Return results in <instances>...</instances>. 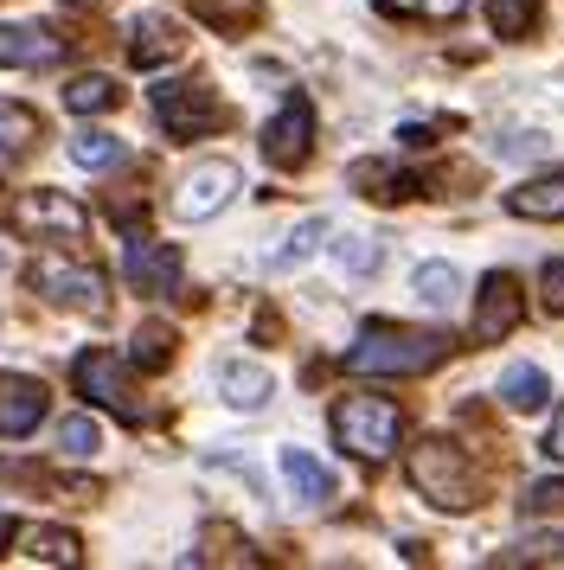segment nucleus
<instances>
[{
	"label": "nucleus",
	"mask_w": 564,
	"mask_h": 570,
	"mask_svg": "<svg viewBox=\"0 0 564 570\" xmlns=\"http://www.w3.org/2000/svg\"><path fill=\"white\" fill-rule=\"evenodd\" d=\"M443 360H449V334H436V327H398V321H372L347 346V372H359V379H424Z\"/></svg>",
	"instance_id": "1"
},
{
	"label": "nucleus",
	"mask_w": 564,
	"mask_h": 570,
	"mask_svg": "<svg viewBox=\"0 0 564 570\" xmlns=\"http://www.w3.org/2000/svg\"><path fill=\"white\" fill-rule=\"evenodd\" d=\"M328 423H333V442H340L353 462H366V468L391 462V449H398V436H405V411H398L391 397H372V391L340 397Z\"/></svg>",
	"instance_id": "2"
},
{
	"label": "nucleus",
	"mask_w": 564,
	"mask_h": 570,
	"mask_svg": "<svg viewBox=\"0 0 564 570\" xmlns=\"http://www.w3.org/2000/svg\"><path fill=\"white\" fill-rule=\"evenodd\" d=\"M405 474H410V488L424 493L430 507H443V513H468L475 507V468H468V455H461L456 442H417L405 455Z\"/></svg>",
	"instance_id": "3"
},
{
	"label": "nucleus",
	"mask_w": 564,
	"mask_h": 570,
	"mask_svg": "<svg viewBox=\"0 0 564 570\" xmlns=\"http://www.w3.org/2000/svg\"><path fill=\"white\" fill-rule=\"evenodd\" d=\"M71 385H77V397H90L97 411H116L123 423H142V416H148L142 391H135V379H128V365L116 360L109 346H90V353H77Z\"/></svg>",
	"instance_id": "4"
},
{
	"label": "nucleus",
	"mask_w": 564,
	"mask_h": 570,
	"mask_svg": "<svg viewBox=\"0 0 564 570\" xmlns=\"http://www.w3.org/2000/svg\"><path fill=\"white\" fill-rule=\"evenodd\" d=\"M32 295H46L51 308H71V314H103L109 308V283H103L90 263H65V257H39L26 269Z\"/></svg>",
	"instance_id": "5"
},
{
	"label": "nucleus",
	"mask_w": 564,
	"mask_h": 570,
	"mask_svg": "<svg viewBox=\"0 0 564 570\" xmlns=\"http://www.w3.org/2000/svg\"><path fill=\"white\" fill-rule=\"evenodd\" d=\"M13 232L39 237V244H77V237L90 232V212L77 206L71 193L39 186V193H20V199H13Z\"/></svg>",
	"instance_id": "6"
},
{
	"label": "nucleus",
	"mask_w": 564,
	"mask_h": 570,
	"mask_svg": "<svg viewBox=\"0 0 564 570\" xmlns=\"http://www.w3.org/2000/svg\"><path fill=\"white\" fill-rule=\"evenodd\" d=\"M237 186L244 180H237L231 160H200V167L174 186V218L179 225H205V218H218V212L237 199Z\"/></svg>",
	"instance_id": "7"
},
{
	"label": "nucleus",
	"mask_w": 564,
	"mask_h": 570,
	"mask_svg": "<svg viewBox=\"0 0 564 570\" xmlns=\"http://www.w3.org/2000/svg\"><path fill=\"white\" fill-rule=\"evenodd\" d=\"M154 116L167 122V135L200 141V135H212L225 122V104H218L205 83H161V90H154Z\"/></svg>",
	"instance_id": "8"
},
{
	"label": "nucleus",
	"mask_w": 564,
	"mask_h": 570,
	"mask_svg": "<svg viewBox=\"0 0 564 570\" xmlns=\"http://www.w3.org/2000/svg\"><path fill=\"white\" fill-rule=\"evenodd\" d=\"M308 148H314V104L295 90V97L263 122V160H270V167H302Z\"/></svg>",
	"instance_id": "9"
},
{
	"label": "nucleus",
	"mask_w": 564,
	"mask_h": 570,
	"mask_svg": "<svg viewBox=\"0 0 564 570\" xmlns=\"http://www.w3.org/2000/svg\"><path fill=\"white\" fill-rule=\"evenodd\" d=\"M519 314H526V302H519V276L494 269V276L482 283V295H475L468 340H475V346H494V340H507L513 327H519Z\"/></svg>",
	"instance_id": "10"
},
{
	"label": "nucleus",
	"mask_w": 564,
	"mask_h": 570,
	"mask_svg": "<svg viewBox=\"0 0 564 570\" xmlns=\"http://www.w3.org/2000/svg\"><path fill=\"white\" fill-rule=\"evenodd\" d=\"M51 411V391L32 372H0V436H32Z\"/></svg>",
	"instance_id": "11"
},
{
	"label": "nucleus",
	"mask_w": 564,
	"mask_h": 570,
	"mask_svg": "<svg viewBox=\"0 0 564 570\" xmlns=\"http://www.w3.org/2000/svg\"><path fill=\"white\" fill-rule=\"evenodd\" d=\"M65 58V39L39 20H20V27H0V65L7 71H51Z\"/></svg>",
	"instance_id": "12"
},
{
	"label": "nucleus",
	"mask_w": 564,
	"mask_h": 570,
	"mask_svg": "<svg viewBox=\"0 0 564 570\" xmlns=\"http://www.w3.org/2000/svg\"><path fill=\"white\" fill-rule=\"evenodd\" d=\"M123 276L128 288H142V295H174L179 288V250L174 244H148V237H135L123 257Z\"/></svg>",
	"instance_id": "13"
},
{
	"label": "nucleus",
	"mask_w": 564,
	"mask_h": 570,
	"mask_svg": "<svg viewBox=\"0 0 564 570\" xmlns=\"http://www.w3.org/2000/svg\"><path fill=\"white\" fill-rule=\"evenodd\" d=\"M179 52H186V32H179L167 13H135V20H128V58H135L142 71L174 65Z\"/></svg>",
	"instance_id": "14"
},
{
	"label": "nucleus",
	"mask_w": 564,
	"mask_h": 570,
	"mask_svg": "<svg viewBox=\"0 0 564 570\" xmlns=\"http://www.w3.org/2000/svg\"><path fill=\"white\" fill-rule=\"evenodd\" d=\"M270 391H276L270 365H256V360H225L218 365V397H225L231 411H263Z\"/></svg>",
	"instance_id": "15"
},
{
	"label": "nucleus",
	"mask_w": 564,
	"mask_h": 570,
	"mask_svg": "<svg viewBox=\"0 0 564 570\" xmlns=\"http://www.w3.org/2000/svg\"><path fill=\"white\" fill-rule=\"evenodd\" d=\"M276 468H282V481H289V493H295L302 507H328V500H333V474L314 462L308 449H282Z\"/></svg>",
	"instance_id": "16"
},
{
	"label": "nucleus",
	"mask_w": 564,
	"mask_h": 570,
	"mask_svg": "<svg viewBox=\"0 0 564 570\" xmlns=\"http://www.w3.org/2000/svg\"><path fill=\"white\" fill-rule=\"evenodd\" d=\"M513 218H564V167L558 174H538V180H519L507 193Z\"/></svg>",
	"instance_id": "17"
},
{
	"label": "nucleus",
	"mask_w": 564,
	"mask_h": 570,
	"mask_svg": "<svg viewBox=\"0 0 564 570\" xmlns=\"http://www.w3.org/2000/svg\"><path fill=\"white\" fill-rule=\"evenodd\" d=\"M500 397H507V411L533 416V411L552 404V379H545L538 365H507V372H500Z\"/></svg>",
	"instance_id": "18"
},
{
	"label": "nucleus",
	"mask_w": 564,
	"mask_h": 570,
	"mask_svg": "<svg viewBox=\"0 0 564 570\" xmlns=\"http://www.w3.org/2000/svg\"><path fill=\"white\" fill-rule=\"evenodd\" d=\"M353 186L366 193V199H379V206H398V199H410V193H417V180H410L405 167H385V160H359Z\"/></svg>",
	"instance_id": "19"
},
{
	"label": "nucleus",
	"mask_w": 564,
	"mask_h": 570,
	"mask_svg": "<svg viewBox=\"0 0 564 570\" xmlns=\"http://www.w3.org/2000/svg\"><path fill=\"white\" fill-rule=\"evenodd\" d=\"M410 288H417V302H424V308H456V302H461V269H456V263H417Z\"/></svg>",
	"instance_id": "20"
},
{
	"label": "nucleus",
	"mask_w": 564,
	"mask_h": 570,
	"mask_svg": "<svg viewBox=\"0 0 564 570\" xmlns=\"http://www.w3.org/2000/svg\"><path fill=\"white\" fill-rule=\"evenodd\" d=\"M123 104V90H116V78H103V71H84V78L65 83V109L71 116H103V109Z\"/></svg>",
	"instance_id": "21"
},
{
	"label": "nucleus",
	"mask_w": 564,
	"mask_h": 570,
	"mask_svg": "<svg viewBox=\"0 0 564 570\" xmlns=\"http://www.w3.org/2000/svg\"><path fill=\"white\" fill-rule=\"evenodd\" d=\"M328 237H333V225L321 218V212H314V218H302L295 232L282 237V250L270 257V269H295V263H308L314 250H321V244H328Z\"/></svg>",
	"instance_id": "22"
},
{
	"label": "nucleus",
	"mask_w": 564,
	"mask_h": 570,
	"mask_svg": "<svg viewBox=\"0 0 564 570\" xmlns=\"http://www.w3.org/2000/svg\"><path fill=\"white\" fill-rule=\"evenodd\" d=\"M32 141H39V116L26 104H0V160L32 155Z\"/></svg>",
	"instance_id": "23"
},
{
	"label": "nucleus",
	"mask_w": 564,
	"mask_h": 570,
	"mask_svg": "<svg viewBox=\"0 0 564 570\" xmlns=\"http://www.w3.org/2000/svg\"><path fill=\"white\" fill-rule=\"evenodd\" d=\"M333 263H340V276H372V269L385 263V250H379V237L340 232V237H333Z\"/></svg>",
	"instance_id": "24"
},
{
	"label": "nucleus",
	"mask_w": 564,
	"mask_h": 570,
	"mask_svg": "<svg viewBox=\"0 0 564 570\" xmlns=\"http://www.w3.org/2000/svg\"><path fill=\"white\" fill-rule=\"evenodd\" d=\"M128 148L116 141V135H103V129H77L71 135V160L84 167V174H103V167H116Z\"/></svg>",
	"instance_id": "25"
},
{
	"label": "nucleus",
	"mask_w": 564,
	"mask_h": 570,
	"mask_svg": "<svg viewBox=\"0 0 564 570\" xmlns=\"http://www.w3.org/2000/svg\"><path fill=\"white\" fill-rule=\"evenodd\" d=\"M500 564H513V570H526V564H564V525H558V532H533V539L507 544V551H500Z\"/></svg>",
	"instance_id": "26"
},
{
	"label": "nucleus",
	"mask_w": 564,
	"mask_h": 570,
	"mask_svg": "<svg viewBox=\"0 0 564 570\" xmlns=\"http://www.w3.org/2000/svg\"><path fill=\"white\" fill-rule=\"evenodd\" d=\"M26 558L32 564H77V539L58 525H39V532H26Z\"/></svg>",
	"instance_id": "27"
},
{
	"label": "nucleus",
	"mask_w": 564,
	"mask_h": 570,
	"mask_svg": "<svg viewBox=\"0 0 564 570\" xmlns=\"http://www.w3.org/2000/svg\"><path fill=\"white\" fill-rule=\"evenodd\" d=\"M58 449H65L71 462H84V455H97V449H103V430H97V416L71 411L65 423H58Z\"/></svg>",
	"instance_id": "28"
},
{
	"label": "nucleus",
	"mask_w": 564,
	"mask_h": 570,
	"mask_svg": "<svg viewBox=\"0 0 564 570\" xmlns=\"http://www.w3.org/2000/svg\"><path fill=\"white\" fill-rule=\"evenodd\" d=\"M533 7L538 0H487V27L500 39H526L533 32Z\"/></svg>",
	"instance_id": "29"
},
{
	"label": "nucleus",
	"mask_w": 564,
	"mask_h": 570,
	"mask_svg": "<svg viewBox=\"0 0 564 570\" xmlns=\"http://www.w3.org/2000/svg\"><path fill=\"white\" fill-rule=\"evenodd\" d=\"M385 13H398V20H461L468 13V0H379Z\"/></svg>",
	"instance_id": "30"
},
{
	"label": "nucleus",
	"mask_w": 564,
	"mask_h": 570,
	"mask_svg": "<svg viewBox=\"0 0 564 570\" xmlns=\"http://www.w3.org/2000/svg\"><path fill=\"white\" fill-rule=\"evenodd\" d=\"M167 360H174V334H167L161 321H148V327L135 334V365H148V372H161Z\"/></svg>",
	"instance_id": "31"
},
{
	"label": "nucleus",
	"mask_w": 564,
	"mask_h": 570,
	"mask_svg": "<svg viewBox=\"0 0 564 570\" xmlns=\"http://www.w3.org/2000/svg\"><path fill=\"white\" fill-rule=\"evenodd\" d=\"M538 308L564 314V257H552L545 269H538Z\"/></svg>",
	"instance_id": "32"
},
{
	"label": "nucleus",
	"mask_w": 564,
	"mask_h": 570,
	"mask_svg": "<svg viewBox=\"0 0 564 570\" xmlns=\"http://www.w3.org/2000/svg\"><path fill=\"white\" fill-rule=\"evenodd\" d=\"M519 513H564V481H533L526 500H519Z\"/></svg>",
	"instance_id": "33"
},
{
	"label": "nucleus",
	"mask_w": 564,
	"mask_h": 570,
	"mask_svg": "<svg viewBox=\"0 0 564 570\" xmlns=\"http://www.w3.org/2000/svg\"><path fill=\"white\" fill-rule=\"evenodd\" d=\"M200 13L205 20H251L256 0H200Z\"/></svg>",
	"instance_id": "34"
},
{
	"label": "nucleus",
	"mask_w": 564,
	"mask_h": 570,
	"mask_svg": "<svg viewBox=\"0 0 564 570\" xmlns=\"http://www.w3.org/2000/svg\"><path fill=\"white\" fill-rule=\"evenodd\" d=\"M500 155H507V160H526V155H545V135H513V141H500Z\"/></svg>",
	"instance_id": "35"
},
{
	"label": "nucleus",
	"mask_w": 564,
	"mask_h": 570,
	"mask_svg": "<svg viewBox=\"0 0 564 570\" xmlns=\"http://www.w3.org/2000/svg\"><path fill=\"white\" fill-rule=\"evenodd\" d=\"M545 455H558V462H564V411L552 416V436H545Z\"/></svg>",
	"instance_id": "36"
},
{
	"label": "nucleus",
	"mask_w": 564,
	"mask_h": 570,
	"mask_svg": "<svg viewBox=\"0 0 564 570\" xmlns=\"http://www.w3.org/2000/svg\"><path fill=\"white\" fill-rule=\"evenodd\" d=\"M7 544H13V519H0V551H7Z\"/></svg>",
	"instance_id": "37"
}]
</instances>
